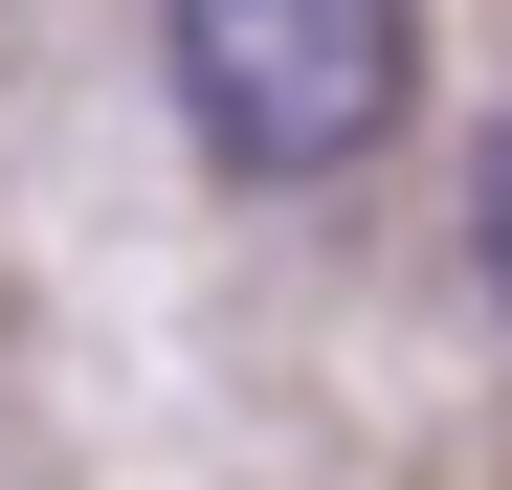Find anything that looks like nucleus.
I'll return each instance as SVG.
<instances>
[{"label": "nucleus", "mask_w": 512, "mask_h": 490, "mask_svg": "<svg viewBox=\"0 0 512 490\" xmlns=\"http://www.w3.org/2000/svg\"><path fill=\"white\" fill-rule=\"evenodd\" d=\"M423 0H156V90L223 179H357L401 134Z\"/></svg>", "instance_id": "f257e3e1"}, {"label": "nucleus", "mask_w": 512, "mask_h": 490, "mask_svg": "<svg viewBox=\"0 0 512 490\" xmlns=\"http://www.w3.org/2000/svg\"><path fill=\"white\" fill-rule=\"evenodd\" d=\"M468 268H490V312H512V112L468 134Z\"/></svg>", "instance_id": "f03ea898"}]
</instances>
